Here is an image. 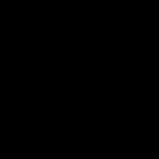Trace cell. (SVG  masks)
<instances>
[]
</instances>
